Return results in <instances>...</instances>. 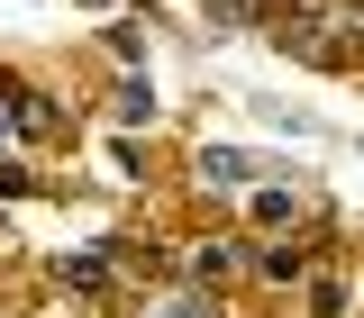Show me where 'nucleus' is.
Here are the masks:
<instances>
[{
    "label": "nucleus",
    "instance_id": "obj_1",
    "mask_svg": "<svg viewBox=\"0 0 364 318\" xmlns=\"http://www.w3.org/2000/svg\"><path fill=\"white\" fill-rule=\"evenodd\" d=\"M310 264H318V236H291V227L264 236V246H246V273H255L264 291H301V273H310Z\"/></svg>",
    "mask_w": 364,
    "mask_h": 318
},
{
    "label": "nucleus",
    "instance_id": "obj_2",
    "mask_svg": "<svg viewBox=\"0 0 364 318\" xmlns=\"http://www.w3.org/2000/svg\"><path fill=\"white\" fill-rule=\"evenodd\" d=\"M128 273V236H109V246H82V255H55V282L64 291H109Z\"/></svg>",
    "mask_w": 364,
    "mask_h": 318
},
{
    "label": "nucleus",
    "instance_id": "obj_3",
    "mask_svg": "<svg viewBox=\"0 0 364 318\" xmlns=\"http://www.w3.org/2000/svg\"><path fill=\"white\" fill-rule=\"evenodd\" d=\"M191 291H228V282H246V236H200L191 246V264H182Z\"/></svg>",
    "mask_w": 364,
    "mask_h": 318
},
{
    "label": "nucleus",
    "instance_id": "obj_4",
    "mask_svg": "<svg viewBox=\"0 0 364 318\" xmlns=\"http://www.w3.org/2000/svg\"><path fill=\"white\" fill-rule=\"evenodd\" d=\"M355 300H364V282L346 264H310L301 273V309L310 318H355Z\"/></svg>",
    "mask_w": 364,
    "mask_h": 318
},
{
    "label": "nucleus",
    "instance_id": "obj_5",
    "mask_svg": "<svg viewBox=\"0 0 364 318\" xmlns=\"http://www.w3.org/2000/svg\"><path fill=\"white\" fill-rule=\"evenodd\" d=\"M191 182H200V191H246V182H255V155H237V146H200V155H191Z\"/></svg>",
    "mask_w": 364,
    "mask_h": 318
},
{
    "label": "nucleus",
    "instance_id": "obj_6",
    "mask_svg": "<svg viewBox=\"0 0 364 318\" xmlns=\"http://www.w3.org/2000/svg\"><path fill=\"white\" fill-rule=\"evenodd\" d=\"M310 219V191H301V182H264V191H255V227H301Z\"/></svg>",
    "mask_w": 364,
    "mask_h": 318
},
{
    "label": "nucleus",
    "instance_id": "obj_7",
    "mask_svg": "<svg viewBox=\"0 0 364 318\" xmlns=\"http://www.w3.org/2000/svg\"><path fill=\"white\" fill-rule=\"evenodd\" d=\"M109 119H119V128H155V91L136 82V73H128V82H109Z\"/></svg>",
    "mask_w": 364,
    "mask_h": 318
},
{
    "label": "nucleus",
    "instance_id": "obj_8",
    "mask_svg": "<svg viewBox=\"0 0 364 318\" xmlns=\"http://www.w3.org/2000/svg\"><path fill=\"white\" fill-rule=\"evenodd\" d=\"M164 318H219V300H210V291H191V300H173Z\"/></svg>",
    "mask_w": 364,
    "mask_h": 318
},
{
    "label": "nucleus",
    "instance_id": "obj_9",
    "mask_svg": "<svg viewBox=\"0 0 364 318\" xmlns=\"http://www.w3.org/2000/svg\"><path fill=\"white\" fill-rule=\"evenodd\" d=\"M9 146H18V128H9V109H0V155H9Z\"/></svg>",
    "mask_w": 364,
    "mask_h": 318
},
{
    "label": "nucleus",
    "instance_id": "obj_10",
    "mask_svg": "<svg viewBox=\"0 0 364 318\" xmlns=\"http://www.w3.org/2000/svg\"><path fill=\"white\" fill-rule=\"evenodd\" d=\"M91 9H100V0H91Z\"/></svg>",
    "mask_w": 364,
    "mask_h": 318
}]
</instances>
